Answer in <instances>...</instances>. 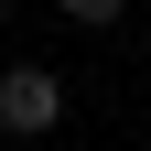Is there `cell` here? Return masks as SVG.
Segmentation results:
<instances>
[{
    "label": "cell",
    "instance_id": "cell-1",
    "mask_svg": "<svg viewBox=\"0 0 151 151\" xmlns=\"http://www.w3.org/2000/svg\"><path fill=\"white\" fill-rule=\"evenodd\" d=\"M65 76L54 65H0V129H11V140H43V129H65Z\"/></svg>",
    "mask_w": 151,
    "mask_h": 151
}]
</instances>
